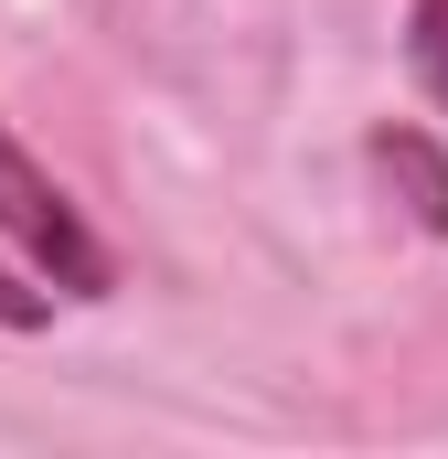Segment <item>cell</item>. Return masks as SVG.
Segmentation results:
<instances>
[{
	"mask_svg": "<svg viewBox=\"0 0 448 459\" xmlns=\"http://www.w3.org/2000/svg\"><path fill=\"white\" fill-rule=\"evenodd\" d=\"M0 246H22V267L54 278L65 299H108V289H117V256L97 246V225L75 214V193L22 150L11 117H0Z\"/></svg>",
	"mask_w": 448,
	"mask_h": 459,
	"instance_id": "1",
	"label": "cell"
},
{
	"mask_svg": "<svg viewBox=\"0 0 448 459\" xmlns=\"http://www.w3.org/2000/svg\"><path fill=\"white\" fill-rule=\"evenodd\" d=\"M406 75H417L427 108L448 117V0H417V11H406Z\"/></svg>",
	"mask_w": 448,
	"mask_h": 459,
	"instance_id": "3",
	"label": "cell"
},
{
	"mask_svg": "<svg viewBox=\"0 0 448 459\" xmlns=\"http://www.w3.org/2000/svg\"><path fill=\"white\" fill-rule=\"evenodd\" d=\"M363 160H374V182L395 193V214L448 246V139H438V128H417V117H374V128H363Z\"/></svg>",
	"mask_w": 448,
	"mask_h": 459,
	"instance_id": "2",
	"label": "cell"
},
{
	"mask_svg": "<svg viewBox=\"0 0 448 459\" xmlns=\"http://www.w3.org/2000/svg\"><path fill=\"white\" fill-rule=\"evenodd\" d=\"M54 299H65L54 278H22V267L0 256V332H43V321H54Z\"/></svg>",
	"mask_w": 448,
	"mask_h": 459,
	"instance_id": "4",
	"label": "cell"
}]
</instances>
